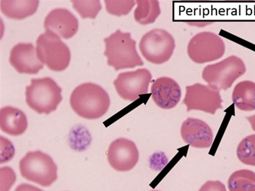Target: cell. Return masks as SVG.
<instances>
[{
	"instance_id": "6da1fadb",
	"label": "cell",
	"mask_w": 255,
	"mask_h": 191,
	"mask_svg": "<svg viewBox=\"0 0 255 191\" xmlns=\"http://www.w3.org/2000/svg\"><path fill=\"white\" fill-rule=\"evenodd\" d=\"M70 105L79 116L89 120L98 119L108 112L110 99L103 88L94 83H86L72 91Z\"/></svg>"
},
{
	"instance_id": "7a4b0ae2",
	"label": "cell",
	"mask_w": 255,
	"mask_h": 191,
	"mask_svg": "<svg viewBox=\"0 0 255 191\" xmlns=\"http://www.w3.org/2000/svg\"><path fill=\"white\" fill-rule=\"evenodd\" d=\"M104 41L106 47L104 55L108 58V65L115 70L144 65L136 50V41L131 38L130 33L118 29Z\"/></svg>"
},
{
	"instance_id": "3957f363",
	"label": "cell",
	"mask_w": 255,
	"mask_h": 191,
	"mask_svg": "<svg viewBox=\"0 0 255 191\" xmlns=\"http://www.w3.org/2000/svg\"><path fill=\"white\" fill-rule=\"evenodd\" d=\"M62 89L50 78L31 79L26 88V102L31 110L39 114H50L57 109L62 100Z\"/></svg>"
},
{
	"instance_id": "277c9868",
	"label": "cell",
	"mask_w": 255,
	"mask_h": 191,
	"mask_svg": "<svg viewBox=\"0 0 255 191\" xmlns=\"http://www.w3.org/2000/svg\"><path fill=\"white\" fill-rule=\"evenodd\" d=\"M20 175L28 181L49 187L57 180V167L51 157L42 151L26 153L20 161Z\"/></svg>"
},
{
	"instance_id": "5b68a950",
	"label": "cell",
	"mask_w": 255,
	"mask_h": 191,
	"mask_svg": "<svg viewBox=\"0 0 255 191\" xmlns=\"http://www.w3.org/2000/svg\"><path fill=\"white\" fill-rule=\"evenodd\" d=\"M37 53L39 61L48 69L61 72L68 67L71 60L69 48L59 36L50 31H45L36 41Z\"/></svg>"
},
{
	"instance_id": "8992f818",
	"label": "cell",
	"mask_w": 255,
	"mask_h": 191,
	"mask_svg": "<svg viewBox=\"0 0 255 191\" xmlns=\"http://www.w3.org/2000/svg\"><path fill=\"white\" fill-rule=\"evenodd\" d=\"M247 71L245 62L240 58L231 56L217 64L206 66L202 78L214 89L228 90Z\"/></svg>"
},
{
	"instance_id": "52a82bcc",
	"label": "cell",
	"mask_w": 255,
	"mask_h": 191,
	"mask_svg": "<svg viewBox=\"0 0 255 191\" xmlns=\"http://www.w3.org/2000/svg\"><path fill=\"white\" fill-rule=\"evenodd\" d=\"M176 44L173 36L164 29H155L146 33L139 42V50L147 61L162 64L171 58Z\"/></svg>"
},
{
	"instance_id": "ba28073f",
	"label": "cell",
	"mask_w": 255,
	"mask_h": 191,
	"mask_svg": "<svg viewBox=\"0 0 255 191\" xmlns=\"http://www.w3.org/2000/svg\"><path fill=\"white\" fill-rule=\"evenodd\" d=\"M226 45L223 39L210 31H203L193 36L187 45V54L196 64L210 62L223 57Z\"/></svg>"
},
{
	"instance_id": "9c48e42d",
	"label": "cell",
	"mask_w": 255,
	"mask_h": 191,
	"mask_svg": "<svg viewBox=\"0 0 255 191\" xmlns=\"http://www.w3.org/2000/svg\"><path fill=\"white\" fill-rule=\"evenodd\" d=\"M220 91L212 87L201 83L186 87L183 104L186 106L187 112L199 110L214 115L219 109H223Z\"/></svg>"
},
{
	"instance_id": "30bf717a",
	"label": "cell",
	"mask_w": 255,
	"mask_h": 191,
	"mask_svg": "<svg viewBox=\"0 0 255 191\" xmlns=\"http://www.w3.org/2000/svg\"><path fill=\"white\" fill-rule=\"evenodd\" d=\"M152 75L147 69H138L119 74L114 81L118 95L124 100L134 102L143 94H147Z\"/></svg>"
},
{
	"instance_id": "8fae6325",
	"label": "cell",
	"mask_w": 255,
	"mask_h": 191,
	"mask_svg": "<svg viewBox=\"0 0 255 191\" xmlns=\"http://www.w3.org/2000/svg\"><path fill=\"white\" fill-rule=\"evenodd\" d=\"M138 157L136 145L128 139H118L109 147L108 162L116 171H130L137 164Z\"/></svg>"
},
{
	"instance_id": "7c38bea8",
	"label": "cell",
	"mask_w": 255,
	"mask_h": 191,
	"mask_svg": "<svg viewBox=\"0 0 255 191\" xmlns=\"http://www.w3.org/2000/svg\"><path fill=\"white\" fill-rule=\"evenodd\" d=\"M11 66L20 74L36 75L43 68L37 56V49L31 43H19L10 51Z\"/></svg>"
},
{
	"instance_id": "4fadbf2b",
	"label": "cell",
	"mask_w": 255,
	"mask_h": 191,
	"mask_svg": "<svg viewBox=\"0 0 255 191\" xmlns=\"http://www.w3.org/2000/svg\"><path fill=\"white\" fill-rule=\"evenodd\" d=\"M181 136L185 143L196 148H209L213 143L212 129L204 121L189 118L181 127Z\"/></svg>"
},
{
	"instance_id": "5bb4252c",
	"label": "cell",
	"mask_w": 255,
	"mask_h": 191,
	"mask_svg": "<svg viewBox=\"0 0 255 191\" xmlns=\"http://www.w3.org/2000/svg\"><path fill=\"white\" fill-rule=\"evenodd\" d=\"M45 31H50L64 39L75 36L79 27L76 17L67 9L57 8L50 11L44 22Z\"/></svg>"
},
{
	"instance_id": "9a60e30c",
	"label": "cell",
	"mask_w": 255,
	"mask_h": 191,
	"mask_svg": "<svg viewBox=\"0 0 255 191\" xmlns=\"http://www.w3.org/2000/svg\"><path fill=\"white\" fill-rule=\"evenodd\" d=\"M152 98L159 107L165 110L174 108L178 105L182 96L179 84L170 77H159L152 83Z\"/></svg>"
},
{
	"instance_id": "2e32d148",
	"label": "cell",
	"mask_w": 255,
	"mask_h": 191,
	"mask_svg": "<svg viewBox=\"0 0 255 191\" xmlns=\"http://www.w3.org/2000/svg\"><path fill=\"white\" fill-rule=\"evenodd\" d=\"M0 127L9 135H21L27 129V118L19 109L7 106L0 110Z\"/></svg>"
},
{
	"instance_id": "e0dca14e",
	"label": "cell",
	"mask_w": 255,
	"mask_h": 191,
	"mask_svg": "<svg viewBox=\"0 0 255 191\" xmlns=\"http://www.w3.org/2000/svg\"><path fill=\"white\" fill-rule=\"evenodd\" d=\"M39 3L38 0H1L0 8L7 18L21 20L35 13Z\"/></svg>"
},
{
	"instance_id": "ac0fdd59",
	"label": "cell",
	"mask_w": 255,
	"mask_h": 191,
	"mask_svg": "<svg viewBox=\"0 0 255 191\" xmlns=\"http://www.w3.org/2000/svg\"><path fill=\"white\" fill-rule=\"evenodd\" d=\"M233 102L242 111L255 110V83L245 80L238 83L232 94Z\"/></svg>"
},
{
	"instance_id": "d6986e66",
	"label": "cell",
	"mask_w": 255,
	"mask_h": 191,
	"mask_svg": "<svg viewBox=\"0 0 255 191\" xmlns=\"http://www.w3.org/2000/svg\"><path fill=\"white\" fill-rule=\"evenodd\" d=\"M134 11V19L141 25L154 23L160 15V8L157 0H137Z\"/></svg>"
},
{
	"instance_id": "ffe728a7",
	"label": "cell",
	"mask_w": 255,
	"mask_h": 191,
	"mask_svg": "<svg viewBox=\"0 0 255 191\" xmlns=\"http://www.w3.org/2000/svg\"><path fill=\"white\" fill-rule=\"evenodd\" d=\"M230 191H255V173L242 170L234 172L228 180Z\"/></svg>"
},
{
	"instance_id": "44dd1931",
	"label": "cell",
	"mask_w": 255,
	"mask_h": 191,
	"mask_svg": "<svg viewBox=\"0 0 255 191\" xmlns=\"http://www.w3.org/2000/svg\"><path fill=\"white\" fill-rule=\"evenodd\" d=\"M237 156L239 161L246 165L255 167V134L241 141L238 145Z\"/></svg>"
},
{
	"instance_id": "7402d4cb",
	"label": "cell",
	"mask_w": 255,
	"mask_h": 191,
	"mask_svg": "<svg viewBox=\"0 0 255 191\" xmlns=\"http://www.w3.org/2000/svg\"><path fill=\"white\" fill-rule=\"evenodd\" d=\"M74 9L83 18L94 19L102 9L99 0H75L72 1Z\"/></svg>"
},
{
	"instance_id": "603a6c76",
	"label": "cell",
	"mask_w": 255,
	"mask_h": 191,
	"mask_svg": "<svg viewBox=\"0 0 255 191\" xmlns=\"http://www.w3.org/2000/svg\"><path fill=\"white\" fill-rule=\"evenodd\" d=\"M105 2L108 13L121 16L128 14L134 7L136 1L133 0H106Z\"/></svg>"
},
{
	"instance_id": "cb8c5ba5",
	"label": "cell",
	"mask_w": 255,
	"mask_h": 191,
	"mask_svg": "<svg viewBox=\"0 0 255 191\" xmlns=\"http://www.w3.org/2000/svg\"><path fill=\"white\" fill-rule=\"evenodd\" d=\"M198 191H227L226 186L220 181H208Z\"/></svg>"
},
{
	"instance_id": "d4e9b609",
	"label": "cell",
	"mask_w": 255,
	"mask_h": 191,
	"mask_svg": "<svg viewBox=\"0 0 255 191\" xmlns=\"http://www.w3.org/2000/svg\"><path fill=\"white\" fill-rule=\"evenodd\" d=\"M15 191H43L38 188L35 187V186H31V185L23 184L20 185L18 187L15 189Z\"/></svg>"
},
{
	"instance_id": "484cf974",
	"label": "cell",
	"mask_w": 255,
	"mask_h": 191,
	"mask_svg": "<svg viewBox=\"0 0 255 191\" xmlns=\"http://www.w3.org/2000/svg\"><path fill=\"white\" fill-rule=\"evenodd\" d=\"M247 119L250 122V125H251L253 130L255 132V115L247 117Z\"/></svg>"
},
{
	"instance_id": "4316f807",
	"label": "cell",
	"mask_w": 255,
	"mask_h": 191,
	"mask_svg": "<svg viewBox=\"0 0 255 191\" xmlns=\"http://www.w3.org/2000/svg\"></svg>"
}]
</instances>
